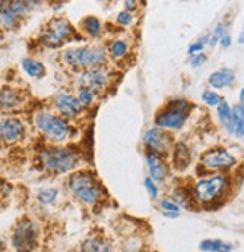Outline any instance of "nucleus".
Instances as JSON below:
<instances>
[{
    "label": "nucleus",
    "mask_w": 244,
    "mask_h": 252,
    "mask_svg": "<svg viewBox=\"0 0 244 252\" xmlns=\"http://www.w3.org/2000/svg\"><path fill=\"white\" fill-rule=\"evenodd\" d=\"M70 189L73 193L86 204H97L101 196V188L89 172H77L70 178Z\"/></svg>",
    "instance_id": "2"
},
{
    "label": "nucleus",
    "mask_w": 244,
    "mask_h": 252,
    "mask_svg": "<svg viewBox=\"0 0 244 252\" xmlns=\"http://www.w3.org/2000/svg\"><path fill=\"white\" fill-rule=\"evenodd\" d=\"M228 188V178L223 175H214L197 181L193 188V195L201 202H211L223 195Z\"/></svg>",
    "instance_id": "6"
},
{
    "label": "nucleus",
    "mask_w": 244,
    "mask_h": 252,
    "mask_svg": "<svg viewBox=\"0 0 244 252\" xmlns=\"http://www.w3.org/2000/svg\"><path fill=\"white\" fill-rule=\"evenodd\" d=\"M63 61L74 68H95L106 62V53L101 47H80L65 52Z\"/></svg>",
    "instance_id": "3"
},
{
    "label": "nucleus",
    "mask_w": 244,
    "mask_h": 252,
    "mask_svg": "<svg viewBox=\"0 0 244 252\" xmlns=\"http://www.w3.org/2000/svg\"><path fill=\"white\" fill-rule=\"evenodd\" d=\"M205 41H207V38H202L199 42L191 44V45H190V49H189V55H194L196 52H201V50L204 49V45H205Z\"/></svg>",
    "instance_id": "32"
},
{
    "label": "nucleus",
    "mask_w": 244,
    "mask_h": 252,
    "mask_svg": "<svg viewBox=\"0 0 244 252\" xmlns=\"http://www.w3.org/2000/svg\"><path fill=\"white\" fill-rule=\"evenodd\" d=\"M25 127L17 118H6L0 123V137L6 142H15L23 136Z\"/></svg>",
    "instance_id": "13"
},
{
    "label": "nucleus",
    "mask_w": 244,
    "mask_h": 252,
    "mask_svg": "<svg viewBox=\"0 0 244 252\" xmlns=\"http://www.w3.org/2000/svg\"><path fill=\"white\" fill-rule=\"evenodd\" d=\"M127 44L124 42V41H121V39H116V41H113L112 44H110V53H112L115 58H122V56H125V53H127Z\"/></svg>",
    "instance_id": "25"
},
{
    "label": "nucleus",
    "mask_w": 244,
    "mask_h": 252,
    "mask_svg": "<svg viewBox=\"0 0 244 252\" xmlns=\"http://www.w3.org/2000/svg\"><path fill=\"white\" fill-rule=\"evenodd\" d=\"M146 163H148V168H149V172H151V178L154 180H164L166 175H167V168L166 165L163 163V160L160 158V156L157 153H148L146 154Z\"/></svg>",
    "instance_id": "14"
},
{
    "label": "nucleus",
    "mask_w": 244,
    "mask_h": 252,
    "mask_svg": "<svg viewBox=\"0 0 244 252\" xmlns=\"http://www.w3.org/2000/svg\"><path fill=\"white\" fill-rule=\"evenodd\" d=\"M125 5H127V9H128V8H130V9H135V8H136V2H127Z\"/></svg>",
    "instance_id": "37"
},
{
    "label": "nucleus",
    "mask_w": 244,
    "mask_h": 252,
    "mask_svg": "<svg viewBox=\"0 0 244 252\" xmlns=\"http://www.w3.org/2000/svg\"><path fill=\"white\" fill-rule=\"evenodd\" d=\"M205 61H207V56L199 53V55L193 56V59H191V65H193V66H199V65H202Z\"/></svg>",
    "instance_id": "35"
},
{
    "label": "nucleus",
    "mask_w": 244,
    "mask_h": 252,
    "mask_svg": "<svg viewBox=\"0 0 244 252\" xmlns=\"http://www.w3.org/2000/svg\"><path fill=\"white\" fill-rule=\"evenodd\" d=\"M145 144L154 151V153H163V151H167L170 144H172V139L170 136L160 130V128H151L146 131L145 134Z\"/></svg>",
    "instance_id": "11"
},
{
    "label": "nucleus",
    "mask_w": 244,
    "mask_h": 252,
    "mask_svg": "<svg viewBox=\"0 0 244 252\" xmlns=\"http://www.w3.org/2000/svg\"><path fill=\"white\" fill-rule=\"evenodd\" d=\"M189 115V103L186 100L170 101L155 118V124L162 128L178 130L183 127Z\"/></svg>",
    "instance_id": "4"
},
{
    "label": "nucleus",
    "mask_w": 244,
    "mask_h": 252,
    "mask_svg": "<svg viewBox=\"0 0 244 252\" xmlns=\"http://www.w3.org/2000/svg\"><path fill=\"white\" fill-rule=\"evenodd\" d=\"M232 246L231 245H225L223 242H220V240H204L201 243V249L204 251H210V252H217L220 249H231Z\"/></svg>",
    "instance_id": "24"
},
{
    "label": "nucleus",
    "mask_w": 244,
    "mask_h": 252,
    "mask_svg": "<svg viewBox=\"0 0 244 252\" xmlns=\"http://www.w3.org/2000/svg\"><path fill=\"white\" fill-rule=\"evenodd\" d=\"M110 80V74L104 66H95V68H87L79 76V83L81 88H86L89 91H100L107 86Z\"/></svg>",
    "instance_id": "9"
},
{
    "label": "nucleus",
    "mask_w": 244,
    "mask_h": 252,
    "mask_svg": "<svg viewBox=\"0 0 244 252\" xmlns=\"http://www.w3.org/2000/svg\"><path fill=\"white\" fill-rule=\"evenodd\" d=\"M83 252H113L112 246H110L103 239H89L83 245Z\"/></svg>",
    "instance_id": "21"
},
{
    "label": "nucleus",
    "mask_w": 244,
    "mask_h": 252,
    "mask_svg": "<svg viewBox=\"0 0 244 252\" xmlns=\"http://www.w3.org/2000/svg\"><path fill=\"white\" fill-rule=\"evenodd\" d=\"M217 107H218V118H220L221 124H223V126L226 127V130H228V128H229V123H231V107H229V104H228L226 101H223V100H221V101L217 104Z\"/></svg>",
    "instance_id": "23"
},
{
    "label": "nucleus",
    "mask_w": 244,
    "mask_h": 252,
    "mask_svg": "<svg viewBox=\"0 0 244 252\" xmlns=\"http://www.w3.org/2000/svg\"><path fill=\"white\" fill-rule=\"evenodd\" d=\"M235 79V74L232 70L229 68H221V70L213 73L208 79V83L213 86V88H225V86H229Z\"/></svg>",
    "instance_id": "16"
},
{
    "label": "nucleus",
    "mask_w": 244,
    "mask_h": 252,
    "mask_svg": "<svg viewBox=\"0 0 244 252\" xmlns=\"http://www.w3.org/2000/svg\"><path fill=\"white\" fill-rule=\"evenodd\" d=\"M223 252H225V251H223ZM226 252H228V251H226Z\"/></svg>",
    "instance_id": "39"
},
{
    "label": "nucleus",
    "mask_w": 244,
    "mask_h": 252,
    "mask_svg": "<svg viewBox=\"0 0 244 252\" xmlns=\"http://www.w3.org/2000/svg\"><path fill=\"white\" fill-rule=\"evenodd\" d=\"M225 36V29H223V26H218V28H216V31H214V35L211 36V41H210V44L211 45H216L217 44V41L218 39H221Z\"/></svg>",
    "instance_id": "31"
},
{
    "label": "nucleus",
    "mask_w": 244,
    "mask_h": 252,
    "mask_svg": "<svg viewBox=\"0 0 244 252\" xmlns=\"http://www.w3.org/2000/svg\"><path fill=\"white\" fill-rule=\"evenodd\" d=\"M0 23L8 28V29H12L17 26L18 23V15L11 9L9 6V2H2L0 3Z\"/></svg>",
    "instance_id": "18"
},
{
    "label": "nucleus",
    "mask_w": 244,
    "mask_h": 252,
    "mask_svg": "<svg viewBox=\"0 0 244 252\" xmlns=\"http://www.w3.org/2000/svg\"><path fill=\"white\" fill-rule=\"evenodd\" d=\"M202 101L208 106H217L221 101V97L217 93H214V91H205L202 94Z\"/></svg>",
    "instance_id": "27"
},
{
    "label": "nucleus",
    "mask_w": 244,
    "mask_h": 252,
    "mask_svg": "<svg viewBox=\"0 0 244 252\" xmlns=\"http://www.w3.org/2000/svg\"><path fill=\"white\" fill-rule=\"evenodd\" d=\"M145 186H146V189H148L151 198H157V188H155L152 178H146V180H145Z\"/></svg>",
    "instance_id": "33"
},
{
    "label": "nucleus",
    "mask_w": 244,
    "mask_h": 252,
    "mask_svg": "<svg viewBox=\"0 0 244 252\" xmlns=\"http://www.w3.org/2000/svg\"><path fill=\"white\" fill-rule=\"evenodd\" d=\"M229 133L235 134L238 139H243L244 134V106L240 103L234 109H231V123H229Z\"/></svg>",
    "instance_id": "15"
},
{
    "label": "nucleus",
    "mask_w": 244,
    "mask_h": 252,
    "mask_svg": "<svg viewBox=\"0 0 244 252\" xmlns=\"http://www.w3.org/2000/svg\"><path fill=\"white\" fill-rule=\"evenodd\" d=\"M44 166L56 174L73 171L79 163V156L68 148H47L41 154Z\"/></svg>",
    "instance_id": "1"
},
{
    "label": "nucleus",
    "mask_w": 244,
    "mask_h": 252,
    "mask_svg": "<svg viewBox=\"0 0 244 252\" xmlns=\"http://www.w3.org/2000/svg\"><path fill=\"white\" fill-rule=\"evenodd\" d=\"M38 230L32 220H21L12 236V245L17 252H32L36 246Z\"/></svg>",
    "instance_id": "7"
},
{
    "label": "nucleus",
    "mask_w": 244,
    "mask_h": 252,
    "mask_svg": "<svg viewBox=\"0 0 244 252\" xmlns=\"http://www.w3.org/2000/svg\"><path fill=\"white\" fill-rule=\"evenodd\" d=\"M190 165V153L184 144H178L175 148V166L178 169H184Z\"/></svg>",
    "instance_id": "20"
},
{
    "label": "nucleus",
    "mask_w": 244,
    "mask_h": 252,
    "mask_svg": "<svg viewBox=\"0 0 244 252\" xmlns=\"http://www.w3.org/2000/svg\"><path fill=\"white\" fill-rule=\"evenodd\" d=\"M54 104L59 109V112L63 113L65 117H77L84 109V106L77 98L68 94H59L54 98Z\"/></svg>",
    "instance_id": "12"
},
{
    "label": "nucleus",
    "mask_w": 244,
    "mask_h": 252,
    "mask_svg": "<svg viewBox=\"0 0 244 252\" xmlns=\"http://www.w3.org/2000/svg\"><path fill=\"white\" fill-rule=\"evenodd\" d=\"M83 106H87V104H91L94 101V93L89 89H86V88H80L79 89V98H77Z\"/></svg>",
    "instance_id": "28"
},
{
    "label": "nucleus",
    "mask_w": 244,
    "mask_h": 252,
    "mask_svg": "<svg viewBox=\"0 0 244 252\" xmlns=\"http://www.w3.org/2000/svg\"><path fill=\"white\" fill-rule=\"evenodd\" d=\"M36 126L38 128L47 136V139L50 141H56L60 142L63 139H66V136L70 134V126L63 118L60 117H54L52 113L47 112H39L36 118Z\"/></svg>",
    "instance_id": "5"
},
{
    "label": "nucleus",
    "mask_w": 244,
    "mask_h": 252,
    "mask_svg": "<svg viewBox=\"0 0 244 252\" xmlns=\"http://www.w3.org/2000/svg\"><path fill=\"white\" fill-rule=\"evenodd\" d=\"M118 21L121 23V25H124V26H128L130 23H131V15H130V12H121V14L118 15Z\"/></svg>",
    "instance_id": "34"
},
{
    "label": "nucleus",
    "mask_w": 244,
    "mask_h": 252,
    "mask_svg": "<svg viewBox=\"0 0 244 252\" xmlns=\"http://www.w3.org/2000/svg\"><path fill=\"white\" fill-rule=\"evenodd\" d=\"M220 42H221V44H223V45H225V47H229V45H231V38H229V36L226 35V36H223V38H221V39H220Z\"/></svg>",
    "instance_id": "36"
},
{
    "label": "nucleus",
    "mask_w": 244,
    "mask_h": 252,
    "mask_svg": "<svg viewBox=\"0 0 244 252\" xmlns=\"http://www.w3.org/2000/svg\"><path fill=\"white\" fill-rule=\"evenodd\" d=\"M21 103L20 93L12 88H2L0 89V107L3 109H12Z\"/></svg>",
    "instance_id": "17"
},
{
    "label": "nucleus",
    "mask_w": 244,
    "mask_h": 252,
    "mask_svg": "<svg viewBox=\"0 0 244 252\" xmlns=\"http://www.w3.org/2000/svg\"><path fill=\"white\" fill-rule=\"evenodd\" d=\"M201 163L210 169V171H216V169H228L231 166H234L237 163L235 157L228 153L226 150H221V148H217V150H210L207 151L202 158H201Z\"/></svg>",
    "instance_id": "10"
},
{
    "label": "nucleus",
    "mask_w": 244,
    "mask_h": 252,
    "mask_svg": "<svg viewBox=\"0 0 244 252\" xmlns=\"http://www.w3.org/2000/svg\"><path fill=\"white\" fill-rule=\"evenodd\" d=\"M57 196V189H46V190H41L38 198L42 204H52L53 201H56Z\"/></svg>",
    "instance_id": "26"
},
{
    "label": "nucleus",
    "mask_w": 244,
    "mask_h": 252,
    "mask_svg": "<svg viewBox=\"0 0 244 252\" xmlns=\"http://www.w3.org/2000/svg\"><path fill=\"white\" fill-rule=\"evenodd\" d=\"M173 198H175V201H176V202L186 205V207H189V205H191V204H190V196H189V193H187L186 190H175ZM178 204H176V205H178Z\"/></svg>",
    "instance_id": "30"
},
{
    "label": "nucleus",
    "mask_w": 244,
    "mask_h": 252,
    "mask_svg": "<svg viewBox=\"0 0 244 252\" xmlns=\"http://www.w3.org/2000/svg\"><path fill=\"white\" fill-rule=\"evenodd\" d=\"M21 65H23V70L32 77H42L44 74H46V68H44V65L41 62L32 59V58L23 59Z\"/></svg>",
    "instance_id": "19"
},
{
    "label": "nucleus",
    "mask_w": 244,
    "mask_h": 252,
    "mask_svg": "<svg viewBox=\"0 0 244 252\" xmlns=\"http://www.w3.org/2000/svg\"><path fill=\"white\" fill-rule=\"evenodd\" d=\"M74 33V29L71 25L63 18H54L49 23V26L44 33V42L52 47H57L63 42L70 41Z\"/></svg>",
    "instance_id": "8"
},
{
    "label": "nucleus",
    "mask_w": 244,
    "mask_h": 252,
    "mask_svg": "<svg viewBox=\"0 0 244 252\" xmlns=\"http://www.w3.org/2000/svg\"><path fill=\"white\" fill-rule=\"evenodd\" d=\"M81 28L86 33H89L91 36H98L101 32V23L95 17H87L81 21Z\"/></svg>",
    "instance_id": "22"
},
{
    "label": "nucleus",
    "mask_w": 244,
    "mask_h": 252,
    "mask_svg": "<svg viewBox=\"0 0 244 252\" xmlns=\"http://www.w3.org/2000/svg\"><path fill=\"white\" fill-rule=\"evenodd\" d=\"M243 100H244V91L241 89L240 91V103H243Z\"/></svg>",
    "instance_id": "38"
},
{
    "label": "nucleus",
    "mask_w": 244,
    "mask_h": 252,
    "mask_svg": "<svg viewBox=\"0 0 244 252\" xmlns=\"http://www.w3.org/2000/svg\"><path fill=\"white\" fill-rule=\"evenodd\" d=\"M160 205H162V209H164L166 212H167V215L169 216H178V205H176L175 202H172V201H167V199H163L162 202H160Z\"/></svg>",
    "instance_id": "29"
}]
</instances>
